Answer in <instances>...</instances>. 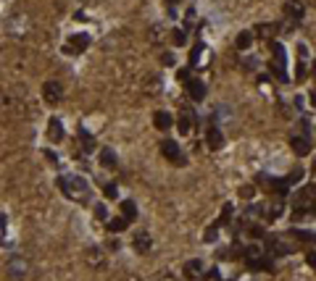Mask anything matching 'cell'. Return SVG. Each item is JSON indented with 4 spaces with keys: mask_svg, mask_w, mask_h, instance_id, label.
I'll return each instance as SVG.
<instances>
[{
    "mask_svg": "<svg viewBox=\"0 0 316 281\" xmlns=\"http://www.w3.org/2000/svg\"><path fill=\"white\" fill-rule=\"evenodd\" d=\"M230 218H232V205L227 202V205H224V208H221V218H219V223H227Z\"/></svg>",
    "mask_w": 316,
    "mask_h": 281,
    "instance_id": "25",
    "label": "cell"
},
{
    "mask_svg": "<svg viewBox=\"0 0 316 281\" xmlns=\"http://www.w3.org/2000/svg\"><path fill=\"white\" fill-rule=\"evenodd\" d=\"M42 98H45V103H50V105H56V103H61L63 100V87L58 84V82H45L42 84Z\"/></svg>",
    "mask_w": 316,
    "mask_h": 281,
    "instance_id": "3",
    "label": "cell"
},
{
    "mask_svg": "<svg viewBox=\"0 0 316 281\" xmlns=\"http://www.w3.org/2000/svg\"><path fill=\"white\" fill-rule=\"evenodd\" d=\"M272 55H274V63H277V66H285V61H287V53H285V48H282V45H279V42H274V40H272Z\"/></svg>",
    "mask_w": 316,
    "mask_h": 281,
    "instance_id": "16",
    "label": "cell"
},
{
    "mask_svg": "<svg viewBox=\"0 0 316 281\" xmlns=\"http://www.w3.org/2000/svg\"><path fill=\"white\" fill-rule=\"evenodd\" d=\"M311 105L316 108V92H311Z\"/></svg>",
    "mask_w": 316,
    "mask_h": 281,
    "instance_id": "37",
    "label": "cell"
},
{
    "mask_svg": "<svg viewBox=\"0 0 316 281\" xmlns=\"http://www.w3.org/2000/svg\"><path fill=\"white\" fill-rule=\"evenodd\" d=\"M187 92H190V98H192L195 103H200L203 98H206V84H203L200 79H190V82H187Z\"/></svg>",
    "mask_w": 316,
    "mask_h": 281,
    "instance_id": "10",
    "label": "cell"
},
{
    "mask_svg": "<svg viewBox=\"0 0 316 281\" xmlns=\"http://www.w3.org/2000/svg\"><path fill=\"white\" fill-rule=\"evenodd\" d=\"M206 142H208V147H211V150H219V147L224 145V134H221L216 126H211V129L206 132Z\"/></svg>",
    "mask_w": 316,
    "mask_h": 281,
    "instance_id": "12",
    "label": "cell"
},
{
    "mask_svg": "<svg viewBox=\"0 0 316 281\" xmlns=\"http://www.w3.org/2000/svg\"><path fill=\"white\" fill-rule=\"evenodd\" d=\"M161 153H164V158L169 163H174V166H185V163H187V155L179 150V145L174 142V139H164V142H161Z\"/></svg>",
    "mask_w": 316,
    "mask_h": 281,
    "instance_id": "2",
    "label": "cell"
},
{
    "mask_svg": "<svg viewBox=\"0 0 316 281\" xmlns=\"http://www.w3.org/2000/svg\"><path fill=\"white\" fill-rule=\"evenodd\" d=\"M164 66H174V55L171 53H164Z\"/></svg>",
    "mask_w": 316,
    "mask_h": 281,
    "instance_id": "35",
    "label": "cell"
},
{
    "mask_svg": "<svg viewBox=\"0 0 316 281\" xmlns=\"http://www.w3.org/2000/svg\"><path fill=\"white\" fill-rule=\"evenodd\" d=\"M153 124H155V129L166 132V129H171V126H174V119H171V113H166V110H158V113L153 116Z\"/></svg>",
    "mask_w": 316,
    "mask_h": 281,
    "instance_id": "11",
    "label": "cell"
},
{
    "mask_svg": "<svg viewBox=\"0 0 316 281\" xmlns=\"http://www.w3.org/2000/svg\"><path fill=\"white\" fill-rule=\"evenodd\" d=\"M216 239V229H208V234H206V242H214Z\"/></svg>",
    "mask_w": 316,
    "mask_h": 281,
    "instance_id": "36",
    "label": "cell"
},
{
    "mask_svg": "<svg viewBox=\"0 0 316 281\" xmlns=\"http://www.w3.org/2000/svg\"><path fill=\"white\" fill-rule=\"evenodd\" d=\"M182 271H185L187 278H198V276L203 273V263H200V260H187Z\"/></svg>",
    "mask_w": 316,
    "mask_h": 281,
    "instance_id": "14",
    "label": "cell"
},
{
    "mask_svg": "<svg viewBox=\"0 0 316 281\" xmlns=\"http://www.w3.org/2000/svg\"><path fill=\"white\" fill-rule=\"evenodd\" d=\"M90 255H87V260L90 263H100V250H87Z\"/></svg>",
    "mask_w": 316,
    "mask_h": 281,
    "instance_id": "29",
    "label": "cell"
},
{
    "mask_svg": "<svg viewBox=\"0 0 316 281\" xmlns=\"http://www.w3.org/2000/svg\"><path fill=\"white\" fill-rule=\"evenodd\" d=\"M95 218H100V221H103V218H108V210H106V205H103V202H98V205H95Z\"/></svg>",
    "mask_w": 316,
    "mask_h": 281,
    "instance_id": "27",
    "label": "cell"
},
{
    "mask_svg": "<svg viewBox=\"0 0 316 281\" xmlns=\"http://www.w3.org/2000/svg\"><path fill=\"white\" fill-rule=\"evenodd\" d=\"M192 110L190 108H182L179 110V121H177V129H179V134H190L192 132Z\"/></svg>",
    "mask_w": 316,
    "mask_h": 281,
    "instance_id": "9",
    "label": "cell"
},
{
    "mask_svg": "<svg viewBox=\"0 0 316 281\" xmlns=\"http://www.w3.org/2000/svg\"><path fill=\"white\" fill-rule=\"evenodd\" d=\"M127 226H129V218H124V216H116V218H111V221H108V231H114V234L124 231Z\"/></svg>",
    "mask_w": 316,
    "mask_h": 281,
    "instance_id": "15",
    "label": "cell"
},
{
    "mask_svg": "<svg viewBox=\"0 0 316 281\" xmlns=\"http://www.w3.org/2000/svg\"><path fill=\"white\" fill-rule=\"evenodd\" d=\"M251 237L261 239V237H264V229H261V226H253V229H251Z\"/></svg>",
    "mask_w": 316,
    "mask_h": 281,
    "instance_id": "33",
    "label": "cell"
},
{
    "mask_svg": "<svg viewBox=\"0 0 316 281\" xmlns=\"http://www.w3.org/2000/svg\"><path fill=\"white\" fill-rule=\"evenodd\" d=\"M106 197H108V200L119 197V186H116V184H106Z\"/></svg>",
    "mask_w": 316,
    "mask_h": 281,
    "instance_id": "26",
    "label": "cell"
},
{
    "mask_svg": "<svg viewBox=\"0 0 316 281\" xmlns=\"http://www.w3.org/2000/svg\"><path fill=\"white\" fill-rule=\"evenodd\" d=\"M177 77H179V79H182V82H190V71H187V68H182V71H179Z\"/></svg>",
    "mask_w": 316,
    "mask_h": 281,
    "instance_id": "34",
    "label": "cell"
},
{
    "mask_svg": "<svg viewBox=\"0 0 316 281\" xmlns=\"http://www.w3.org/2000/svg\"><path fill=\"white\" fill-rule=\"evenodd\" d=\"M166 3H169V6H177V3H179V0H166Z\"/></svg>",
    "mask_w": 316,
    "mask_h": 281,
    "instance_id": "38",
    "label": "cell"
},
{
    "mask_svg": "<svg viewBox=\"0 0 316 281\" xmlns=\"http://www.w3.org/2000/svg\"><path fill=\"white\" fill-rule=\"evenodd\" d=\"M132 247H134V252H140V255L150 252V247H153L150 234H148V231H137V234L132 237Z\"/></svg>",
    "mask_w": 316,
    "mask_h": 281,
    "instance_id": "6",
    "label": "cell"
},
{
    "mask_svg": "<svg viewBox=\"0 0 316 281\" xmlns=\"http://www.w3.org/2000/svg\"><path fill=\"white\" fill-rule=\"evenodd\" d=\"M79 137H82V145H84V150H87V153L95 147V142H93V139H90V134H87L84 129H79Z\"/></svg>",
    "mask_w": 316,
    "mask_h": 281,
    "instance_id": "23",
    "label": "cell"
},
{
    "mask_svg": "<svg viewBox=\"0 0 316 281\" xmlns=\"http://www.w3.org/2000/svg\"><path fill=\"white\" fill-rule=\"evenodd\" d=\"M121 216L132 221L134 216H137V205H134L132 200H124V202H121Z\"/></svg>",
    "mask_w": 316,
    "mask_h": 281,
    "instance_id": "20",
    "label": "cell"
},
{
    "mask_svg": "<svg viewBox=\"0 0 316 281\" xmlns=\"http://www.w3.org/2000/svg\"><path fill=\"white\" fill-rule=\"evenodd\" d=\"M174 40H177V45H185V40H187V37H185V32H179V29H177V32H174Z\"/></svg>",
    "mask_w": 316,
    "mask_h": 281,
    "instance_id": "32",
    "label": "cell"
},
{
    "mask_svg": "<svg viewBox=\"0 0 316 281\" xmlns=\"http://www.w3.org/2000/svg\"><path fill=\"white\" fill-rule=\"evenodd\" d=\"M100 163H103L106 168H116V155H114V150L103 147V150H100Z\"/></svg>",
    "mask_w": 316,
    "mask_h": 281,
    "instance_id": "17",
    "label": "cell"
},
{
    "mask_svg": "<svg viewBox=\"0 0 316 281\" xmlns=\"http://www.w3.org/2000/svg\"><path fill=\"white\" fill-rule=\"evenodd\" d=\"M256 195V190H253V186H242V190H240V197H245V200H251Z\"/></svg>",
    "mask_w": 316,
    "mask_h": 281,
    "instance_id": "30",
    "label": "cell"
},
{
    "mask_svg": "<svg viewBox=\"0 0 316 281\" xmlns=\"http://www.w3.org/2000/svg\"><path fill=\"white\" fill-rule=\"evenodd\" d=\"M313 74H316V61H313Z\"/></svg>",
    "mask_w": 316,
    "mask_h": 281,
    "instance_id": "40",
    "label": "cell"
},
{
    "mask_svg": "<svg viewBox=\"0 0 316 281\" xmlns=\"http://www.w3.org/2000/svg\"><path fill=\"white\" fill-rule=\"evenodd\" d=\"M256 34H258V37H266L269 42H272V37L277 34V27H274V24H258V27H256Z\"/></svg>",
    "mask_w": 316,
    "mask_h": 281,
    "instance_id": "18",
    "label": "cell"
},
{
    "mask_svg": "<svg viewBox=\"0 0 316 281\" xmlns=\"http://www.w3.org/2000/svg\"><path fill=\"white\" fill-rule=\"evenodd\" d=\"M8 271H11V276L21 278V276H24V271H27V266L21 263V260H13V263H8Z\"/></svg>",
    "mask_w": 316,
    "mask_h": 281,
    "instance_id": "22",
    "label": "cell"
},
{
    "mask_svg": "<svg viewBox=\"0 0 316 281\" xmlns=\"http://www.w3.org/2000/svg\"><path fill=\"white\" fill-rule=\"evenodd\" d=\"M200 53H203V45H195V48H192V53H190V66H192V68L198 66V58H200Z\"/></svg>",
    "mask_w": 316,
    "mask_h": 281,
    "instance_id": "24",
    "label": "cell"
},
{
    "mask_svg": "<svg viewBox=\"0 0 316 281\" xmlns=\"http://www.w3.org/2000/svg\"><path fill=\"white\" fill-rule=\"evenodd\" d=\"M58 186L63 190V195L69 200H77V202H84L90 197V184L82 179V176H61L58 179Z\"/></svg>",
    "mask_w": 316,
    "mask_h": 281,
    "instance_id": "1",
    "label": "cell"
},
{
    "mask_svg": "<svg viewBox=\"0 0 316 281\" xmlns=\"http://www.w3.org/2000/svg\"><path fill=\"white\" fill-rule=\"evenodd\" d=\"M290 147H292V153L301 155V158L311 153V142H308V137H306V134H301V132H292V134H290Z\"/></svg>",
    "mask_w": 316,
    "mask_h": 281,
    "instance_id": "4",
    "label": "cell"
},
{
    "mask_svg": "<svg viewBox=\"0 0 316 281\" xmlns=\"http://www.w3.org/2000/svg\"><path fill=\"white\" fill-rule=\"evenodd\" d=\"M48 139H53V142H61V139H63V126H61L58 119L48 121Z\"/></svg>",
    "mask_w": 316,
    "mask_h": 281,
    "instance_id": "13",
    "label": "cell"
},
{
    "mask_svg": "<svg viewBox=\"0 0 316 281\" xmlns=\"http://www.w3.org/2000/svg\"><path fill=\"white\" fill-rule=\"evenodd\" d=\"M313 174H316V160H313Z\"/></svg>",
    "mask_w": 316,
    "mask_h": 281,
    "instance_id": "39",
    "label": "cell"
},
{
    "mask_svg": "<svg viewBox=\"0 0 316 281\" xmlns=\"http://www.w3.org/2000/svg\"><path fill=\"white\" fill-rule=\"evenodd\" d=\"M295 237L308 239V242H316V234H311V231H301V229H295Z\"/></svg>",
    "mask_w": 316,
    "mask_h": 281,
    "instance_id": "28",
    "label": "cell"
},
{
    "mask_svg": "<svg viewBox=\"0 0 316 281\" xmlns=\"http://www.w3.org/2000/svg\"><path fill=\"white\" fill-rule=\"evenodd\" d=\"M235 45H237L240 50H248V48L253 45V34H251V32H240L237 40H235Z\"/></svg>",
    "mask_w": 316,
    "mask_h": 281,
    "instance_id": "19",
    "label": "cell"
},
{
    "mask_svg": "<svg viewBox=\"0 0 316 281\" xmlns=\"http://www.w3.org/2000/svg\"><path fill=\"white\" fill-rule=\"evenodd\" d=\"M282 11H285V16H287L290 21H301V18L306 16V6L301 3V0H285Z\"/></svg>",
    "mask_w": 316,
    "mask_h": 281,
    "instance_id": "5",
    "label": "cell"
},
{
    "mask_svg": "<svg viewBox=\"0 0 316 281\" xmlns=\"http://www.w3.org/2000/svg\"><path fill=\"white\" fill-rule=\"evenodd\" d=\"M90 45V37L87 34H72L69 37V45H66V53H84Z\"/></svg>",
    "mask_w": 316,
    "mask_h": 281,
    "instance_id": "7",
    "label": "cell"
},
{
    "mask_svg": "<svg viewBox=\"0 0 316 281\" xmlns=\"http://www.w3.org/2000/svg\"><path fill=\"white\" fill-rule=\"evenodd\" d=\"M306 263L316 271V252H306Z\"/></svg>",
    "mask_w": 316,
    "mask_h": 281,
    "instance_id": "31",
    "label": "cell"
},
{
    "mask_svg": "<svg viewBox=\"0 0 316 281\" xmlns=\"http://www.w3.org/2000/svg\"><path fill=\"white\" fill-rule=\"evenodd\" d=\"M282 210H285V202L282 200H274L272 205H269V218H279Z\"/></svg>",
    "mask_w": 316,
    "mask_h": 281,
    "instance_id": "21",
    "label": "cell"
},
{
    "mask_svg": "<svg viewBox=\"0 0 316 281\" xmlns=\"http://www.w3.org/2000/svg\"><path fill=\"white\" fill-rule=\"evenodd\" d=\"M266 252H272L274 257H282V255L290 252V247H287L285 239H279V237H269V239H266Z\"/></svg>",
    "mask_w": 316,
    "mask_h": 281,
    "instance_id": "8",
    "label": "cell"
}]
</instances>
